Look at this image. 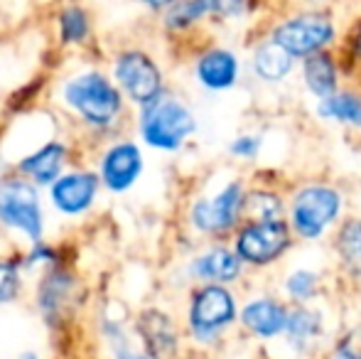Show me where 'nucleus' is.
Masks as SVG:
<instances>
[{
	"label": "nucleus",
	"mask_w": 361,
	"mask_h": 359,
	"mask_svg": "<svg viewBox=\"0 0 361 359\" xmlns=\"http://www.w3.org/2000/svg\"><path fill=\"white\" fill-rule=\"evenodd\" d=\"M111 79L118 87L121 96L135 104L138 109L152 104L165 94V79L157 62L143 49H123L116 54Z\"/></svg>",
	"instance_id": "nucleus-6"
},
{
	"label": "nucleus",
	"mask_w": 361,
	"mask_h": 359,
	"mask_svg": "<svg viewBox=\"0 0 361 359\" xmlns=\"http://www.w3.org/2000/svg\"><path fill=\"white\" fill-rule=\"evenodd\" d=\"M243 197L246 192L241 182H228L214 197H200L190 209L195 231L207 236H221L231 231L243 214Z\"/></svg>",
	"instance_id": "nucleus-9"
},
{
	"label": "nucleus",
	"mask_w": 361,
	"mask_h": 359,
	"mask_svg": "<svg viewBox=\"0 0 361 359\" xmlns=\"http://www.w3.org/2000/svg\"><path fill=\"white\" fill-rule=\"evenodd\" d=\"M197 82L209 91H226L238 79V59L233 52L221 47L207 49L195 64Z\"/></svg>",
	"instance_id": "nucleus-17"
},
{
	"label": "nucleus",
	"mask_w": 361,
	"mask_h": 359,
	"mask_svg": "<svg viewBox=\"0 0 361 359\" xmlns=\"http://www.w3.org/2000/svg\"><path fill=\"white\" fill-rule=\"evenodd\" d=\"M302 77H305V87L312 91L319 101L337 94V67H334L329 54L317 52L305 57Z\"/></svg>",
	"instance_id": "nucleus-19"
},
{
	"label": "nucleus",
	"mask_w": 361,
	"mask_h": 359,
	"mask_svg": "<svg viewBox=\"0 0 361 359\" xmlns=\"http://www.w3.org/2000/svg\"><path fill=\"white\" fill-rule=\"evenodd\" d=\"M25 276L20 256H0V308L15 305L25 296Z\"/></svg>",
	"instance_id": "nucleus-24"
},
{
	"label": "nucleus",
	"mask_w": 361,
	"mask_h": 359,
	"mask_svg": "<svg viewBox=\"0 0 361 359\" xmlns=\"http://www.w3.org/2000/svg\"><path fill=\"white\" fill-rule=\"evenodd\" d=\"M342 209V197L334 187L327 185H310L295 195L293 207H290V219L293 229L302 239H319Z\"/></svg>",
	"instance_id": "nucleus-7"
},
{
	"label": "nucleus",
	"mask_w": 361,
	"mask_h": 359,
	"mask_svg": "<svg viewBox=\"0 0 361 359\" xmlns=\"http://www.w3.org/2000/svg\"><path fill=\"white\" fill-rule=\"evenodd\" d=\"M334 39V25L327 15H298L281 23L273 32V42L290 57H310Z\"/></svg>",
	"instance_id": "nucleus-12"
},
{
	"label": "nucleus",
	"mask_w": 361,
	"mask_h": 359,
	"mask_svg": "<svg viewBox=\"0 0 361 359\" xmlns=\"http://www.w3.org/2000/svg\"><path fill=\"white\" fill-rule=\"evenodd\" d=\"M15 359H47L42 355V350H37V347H27V350L18 352V357Z\"/></svg>",
	"instance_id": "nucleus-33"
},
{
	"label": "nucleus",
	"mask_w": 361,
	"mask_h": 359,
	"mask_svg": "<svg viewBox=\"0 0 361 359\" xmlns=\"http://www.w3.org/2000/svg\"><path fill=\"white\" fill-rule=\"evenodd\" d=\"M337 251L349 271L361 273V221L359 219H349L342 226L337 239Z\"/></svg>",
	"instance_id": "nucleus-26"
},
{
	"label": "nucleus",
	"mask_w": 361,
	"mask_h": 359,
	"mask_svg": "<svg viewBox=\"0 0 361 359\" xmlns=\"http://www.w3.org/2000/svg\"><path fill=\"white\" fill-rule=\"evenodd\" d=\"M317 114L322 118H332L339 123H349L361 128V96L352 94V91H339L327 99L319 101Z\"/></svg>",
	"instance_id": "nucleus-22"
},
{
	"label": "nucleus",
	"mask_w": 361,
	"mask_h": 359,
	"mask_svg": "<svg viewBox=\"0 0 361 359\" xmlns=\"http://www.w3.org/2000/svg\"><path fill=\"white\" fill-rule=\"evenodd\" d=\"M101 180L96 170H64L52 185L47 187V197L52 209L59 217L79 219L94 209L101 195Z\"/></svg>",
	"instance_id": "nucleus-10"
},
{
	"label": "nucleus",
	"mask_w": 361,
	"mask_h": 359,
	"mask_svg": "<svg viewBox=\"0 0 361 359\" xmlns=\"http://www.w3.org/2000/svg\"><path fill=\"white\" fill-rule=\"evenodd\" d=\"M0 226L23 236L27 244L44 241L47 212L39 190L20 175L0 178Z\"/></svg>",
	"instance_id": "nucleus-3"
},
{
	"label": "nucleus",
	"mask_w": 361,
	"mask_h": 359,
	"mask_svg": "<svg viewBox=\"0 0 361 359\" xmlns=\"http://www.w3.org/2000/svg\"><path fill=\"white\" fill-rule=\"evenodd\" d=\"M57 30L62 44H84L91 35V18L81 5H67L57 15Z\"/></svg>",
	"instance_id": "nucleus-23"
},
{
	"label": "nucleus",
	"mask_w": 361,
	"mask_h": 359,
	"mask_svg": "<svg viewBox=\"0 0 361 359\" xmlns=\"http://www.w3.org/2000/svg\"><path fill=\"white\" fill-rule=\"evenodd\" d=\"M258 148H261V140L256 135H241L231 143V153L236 158H256Z\"/></svg>",
	"instance_id": "nucleus-30"
},
{
	"label": "nucleus",
	"mask_w": 361,
	"mask_h": 359,
	"mask_svg": "<svg viewBox=\"0 0 361 359\" xmlns=\"http://www.w3.org/2000/svg\"><path fill=\"white\" fill-rule=\"evenodd\" d=\"M195 130V114L177 96L162 94L152 104L143 106L138 114V133L143 143L155 150H162V153L180 150Z\"/></svg>",
	"instance_id": "nucleus-4"
},
{
	"label": "nucleus",
	"mask_w": 361,
	"mask_h": 359,
	"mask_svg": "<svg viewBox=\"0 0 361 359\" xmlns=\"http://www.w3.org/2000/svg\"><path fill=\"white\" fill-rule=\"evenodd\" d=\"M288 310L278 300H251L241 310V322L246 330H251L258 337H276L286 330Z\"/></svg>",
	"instance_id": "nucleus-18"
},
{
	"label": "nucleus",
	"mask_w": 361,
	"mask_h": 359,
	"mask_svg": "<svg viewBox=\"0 0 361 359\" xmlns=\"http://www.w3.org/2000/svg\"><path fill=\"white\" fill-rule=\"evenodd\" d=\"M204 8L207 15H212V18L228 20L246 13L248 0H204Z\"/></svg>",
	"instance_id": "nucleus-29"
},
{
	"label": "nucleus",
	"mask_w": 361,
	"mask_h": 359,
	"mask_svg": "<svg viewBox=\"0 0 361 359\" xmlns=\"http://www.w3.org/2000/svg\"><path fill=\"white\" fill-rule=\"evenodd\" d=\"M290 249V226L283 219L248 221L236 236V251L241 264L266 266L281 259Z\"/></svg>",
	"instance_id": "nucleus-11"
},
{
	"label": "nucleus",
	"mask_w": 361,
	"mask_h": 359,
	"mask_svg": "<svg viewBox=\"0 0 361 359\" xmlns=\"http://www.w3.org/2000/svg\"><path fill=\"white\" fill-rule=\"evenodd\" d=\"M32 305L49 332H67L84 305V286L72 266L64 261L37 273Z\"/></svg>",
	"instance_id": "nucleus-2"
},
{
	"label": "nucleus",
	"mask_w": 361,
	"mask_h": 359,
	"mask_svg": "<svg viewBox=\"0 0 361 359\" xmlns=\"http://www.w3.org/2000/svg\"><path fill=\"white\" fill-rule=\"evenodd\" d=\"M145 170L143 150L133 140H116L101 153L96 175L101 180V187L111 195H123L133 190Z\"/></svg>",
	"instance_id": "nucleus-13"
},
{
	"label": "nucleus",
	"mask_w": 361,
	"mask_h": 359,
	"mask_svg": "<svg viewBox=\"0 0 361 359\" xmlns=\"http://www.w3.org/2000/svg\"><path fill=\"white\" fill-rule=\"evenodd\" d=\"M59 99L91 130L114 128L126 109V99L114 79L99 69H84L67 77L59 89Z\"/></svg>",
	"instance_id": "nucleus-1"
},
{
	"label": "nucleus",
	"mask_w": 361,
	"mask_h": 359,
	"mask_svg": "<svg viewBox=\"0 0 361 359\" xmlns=\"http://www.w3.org/2000/svg\"><path fill=\"white\" fill-rule=\"evenodd\" d=\"M140 5H145L147 10H167L175 0H138Z\"/></svg>",
	"instance_id": "nucleus-31"
},
{
	"label": "nucleus",
	"mask_w": 361,
	"mask_h": 359,
	"mask_svg": "<svg viewBox=\"0 0 361 359\" xmlns=\"http://www.w3.org/2000/svg\"><path fill=\"white\" fill-rule=\"evenodd\" d=\"M94 330L104 359H150L135 342L133 330H130V317L116 312L114 303L99 305Z\"/></svg>",
	"instance_id": "nucleus-14"
},
{
	"label": "nucleus",
	"mask_w": 361,
	"mask_h": 359,
	"mask_svg": "<svg viewBox=\"0 0 361 359\" xmlns=\"http://www.w3.org/2000/svg\"><path fill=\"white\" fill-rule=\"evenodd\" d=\"M204 18H207L204 0H175L165 10V28L180 32V30L192 28V25Z\"/></svg>",
	"instance_id": "nucleus-25"
},
{
	"label": "nucleus",
	"mask_w": 361,
	"mask_h": 359,
	"mask_svg": "<svg viewBox=\"0 0 361 359\" xmlns=\"http://www.w3.org/2000/svg\"><path fill=\"white\" fill-rule=\"evenodd\" d=\"M332 359H359V352H354L349 345H342L337 352L332 355Z\"/></svg>",
	"instance_id": "nucleus-32"
},
{
	"label": "nucleus",
	"mask_w": 361,
	"mask_h": 359,
	"mask_svg": "<svg viewBox=\"0 0 361 359\" xmlns=\"http://www.w3.org/2000/svg\"><path fill=\"white\" fill-rule=\"evenodd\" d=\"M253 69H256V74L263 82H283L293 72V57L271 39V42H263L253 52Z\"/></svg>",
	"instance_id": "nucleus-20"
},
{
	"label": "nucleus",
	"mask_w": 361,
	"mask_h": 359,
	"mask_svg": "<svg viewBox=\"0 0 361 359\" xmlns=\"http://www.w3.org/2000/svg\"><path fill=\"white\" fill-rule=\"evenodd\" d=\"M241 259L226 246H212L204 254L195 256L187 266L190 278L200 283H214V286H226L241 276Z\"/></svg>",
	"instance_id": "nucleus-16"
},
{
	"label": "nucleus",
	"mask_w": 361,
	"mask_h": 359,
	"mask_svg": "<svg viewBox=\"0 0 361 359\" xmlns=\"http://www.w3.org/2000/svg\"><path fill=\"white\" fill-rule=\"evenodd\" d=\"M236 315V298L226 286L202 283L190 293L187 303V335L197 345H214Z\"/></svg>",
	"instance_id": "nucleus-5"
},
{
	"label": "nucleus",
	"mask_w": 361,
	"mask_h": 359,
	"mask_svg": "<svg viewBox=\"0 0 361 359\" xmlns=\"http://www.w3.org/2000/svg\"><path fill=\"white\" fill-rule=\"evenodd\" d=\"M130 330L138 347L150 359H177L182 350V332L175 317L162 308H143L130 317Z\"/></svg>",
	"instance_id": "nucleus-8"
},
{
	"label": "nucleus",
	"mask_w": 361,
	"mask_h": 359,
	"mask_svg": "<svg viewBox=\"0 0 361 359\" xmlns=\"http://www.w3.org/2000/svg\"><path fill=\"white\" fill-rule=\"evenodd\" d=\"M317 288H319V278L312 271H295L286 281V291L295 300H310V298L317 296Z\"/></svg>",
	"instance_id": "nucleus-28"
},
{
	"label": "nucleus",
	"mask_w": 361,
	"mask_h": 359,
	"mask_svg": "<svg viewBox=\"0 0 361 359\" xmlns=\"http://www.w3.org/2000/svg\"><path fill=\"white\" fill-rule=\"evenodd\" d=\"M288 342L295 347V350H307L310 345L319 340L322 335V317L319 312L307 310V308H298V310L288 312L286 320V330Z\"/></svg>",
	"instance_id": "nucleus-21"
},
{
	"label": "nucleus",
	"mask_w": 361,
	"mask_h": 359,
	"mask_svg": "<svg viewBox=\"0 0 361 359\" xmlns=\"http://www.w3.org/2000/svg\"><path fill=\"white\" fill-rule=\"evenodd\" d=\"M281 200L273 192H251L243 197V214L251 217V221L281 219Z\"/></svg>",
	"instance_id": "nucleus-27"
},
{
	"label": "nucleus",
	"mask_w": 361,
	"mask_h": 359,
	"mask_svg": "<svg viewBox=\"0 0 361 359\" xmlns=\"http://www.w3.org/2000/svg\"><path fill=\"white\" fill-rule=\"evenodd\" d=\"M69 163V148L62 140H44L35 150L25 153L15 163V173L27 182H32L37 190L49 187L59 175L64 173Z\"/></svg>",
	"instance_id": "nucleus-15"
}]
</instances>
